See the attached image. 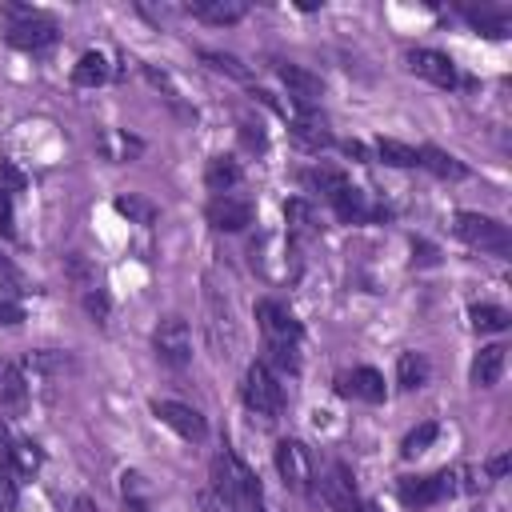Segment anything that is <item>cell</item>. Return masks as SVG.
Instances as JSON below:
<instances>
[{
	"label": "cell",
	"instance_id": "1",
	"mask_svg": "<svg viewBox=\"0 0 512 512\" xmlns=\"http://www.w3.org/2000/svg\"><path fill=\"white\" fill-rule=\"evenodd\" d=\"M212 492L220 500V512H264L260 484L232 448H220L212 456Z\"/></svg>",
	"mask_w": 512,
	"mask_h": 512
},
{
	"label": "cell",
	"instance_id": "2",
	"mask_svg": "<svg viewBox=\"0 0 512 512\" xmlns=\"http://www.w3.org/2000/svg\"><path fill=\"white\" fill-rule=\"evenodd\" d=\"M240 396H244V404H248L256 416H264V420H276V416L284 412V388H280L276 372H272L264 360H252V364H248L244 384H240Z\"/></svg>",
	"mask_w": 512,
	"mask_h": 512
},
{
	"label": "cell",
	"instance_id": "3",
	"mask_svg": "<svg viewBox=\"0 0 512 512\" xmlns=\"http://www.w3.org/2000/svg\"><path fill=\"white\" fill-rule=\"evenodd\" d=\"M456 236L480 252H496V256H508L512 252V232L508 224H500L496 216H484V212H456Z\"/></svg>",
	"mask_w": 512,
	"mask_h": 512
},
{
	"label": "cell",
	"instance_id": "4",
	"mask_svg": "<svg viewBox=\"0 0 512 512\" xmlns=\"http://www.w3.org/2000/svg\"><path fill=\"white\" fill-rule=\"evenodd\" d=\"M272 460H276L280 480H284L292 492L308 496V492L316 488V460H312V452H308L300 440H280Z\"/></svg>",
	"mask_w": 512,
	"mask_h": 512
},
{
	"label": "cell",
	"instance_id": "5",
	"mask_svg": "<svg viewBox=\"0 0 512 512\" xmlns=\"http://www.w3.org/2000/svg\"><path fill=\"white\" fill-rule=\"evenodd\" d=\"M152 348L168 368H184L192 360V332L184 324V316H164L152 328Z\"/></svg>",
	"mask_w": 512,
	"mask_h": 512
},
{
	"label": "cell",
	"instance_id": "6",
	"mask_svg": "<svg viewBox=\"0 0 512 512\" xmlns=\"http://www.w3.org/2000/svg\"><path fill=\"white\" fill-rule=\"evenodd\" d=\"M316 484H320V496H324V504H328L332 512H376L372 504H364V500L356 496L352 472H348L344 464H328Z\"/></svg>",
	"mask_w": 512,
	"mask_h": 512
},
{
	"label": "cell",
	"instance_id": "7",
	"mask_svg": "<svg viewBox=\"0 0 512 512\" xmlns=\"http://www.w3.org/2000/svg\"><path fill=\"white\" fill-rule=\"evenodd\" d=\"M456 492V476L444 468V472H432V476H404L400 480V500L408 508H428V504H440Z\"/></svg>",
	"mask_w": 512,
	"mask_h": 512
},
{
	"label": "cell",
	"instance_id": "8",
	"mask_svg": "<svg viewBox=\"0 0 512 512\" xmlns=\"http://www.w3.org/2000/svg\"><path fill=\"white\" fill-rule=\"evenodd\" d=\"M256 320L268 344H300V320L280 300H256Z\"/></svg>",
	"mask_w": 512,
	"mask_h": 512
},
{
	"label": "cell",
	"instance_id": "9",
	"mask_svg": "<svg viewBox=\"0 0 512 512\" xmlns=\"http://www.w3.org/2000/svg\"><path fill=\"white\" fill-rule=\"evenodd\" d=\"M8 44L12 48H24V52H44L48 44H56V24L48 20V16H40V12H24V16H16V24L8 28Z\"/></svg>",
	"mask_w": 512,
	"mask_h": 512
},
{
	"label": "cell",
	"instance_id": "10",
	"mask_svg": "<svg viewBox=\"0 0 512 512\" xmlns=\"http://www.w3.org/2000/svg\"><path fill=\"white\" fill-rule=\"evenodd\" d=\"M152 416L160 420V424H168L176 436H184V440H204L208 436V424H204V416L196 412V408H188V404H180V400H156L152 404Z\"/></svg>",
	"mask_w": 512,
	"mask_h": 512
},
{
	"label": "cell",
	"instance_id": "11",
	"mask_svg": "<svg viewBox=\"0 0 512 512\" xmlns=\"http://www.w3.org/2000/svg\"><path fill=\"white\" fill-rule=\"evenodd\" d=\"M252 216H256V208L244 196L224 192V196H212L208 200V224L220 228V232H244L252 224Z\"/></svg>",
	"mask_w": 512,
	"mask_h": 512
},
{
	"label": "cell",
	"instance_id": "12",
	"mask_svg": "<svg viewBox=\"0 0 512 512\" xmlns=\"http://www.w3.org/2000/svg\"><path fill=\"white\" fill-rule=\"evenodd\" d=\"M408 72H416L420 80H428L436 88H452L456 84V64L436 48H412L408 52Z\"/></svg>",
	"mask_w": 512,
	"mask_h": 512
},
{
	"label": "cell",
	"instance_id": "13",
	"mask_svg": "<svg viewBox=\"0 0 512 512\" xmlns=\"http://www.w3.org/2000/svg\"><path fill=\"white\" fill-rule=\"evenodd\" d=\"M276 72H280V84L288 88V96H292L300 108H312V104L324 96V80H320L312 68H304V64H280Z\"/></svg>",
	"mask_w": 512,
	"mask_h": 512
},
{
	"label": "cell",
	"instance_id": "14",
	"mask_svg": "<svg viewBox=\"0 0 512 512\" xmlns=\"http://www.w3.org/2000/svg\"><path fill=\"white\" fill-rule=\"evenodd\" d=\"M336 392L340 396H352V400H368V404H380L384 400V376L368 364L352 368V372H340L336 376Z\"/></svg>",
	"mask_w": 512,
	"mask_h": 512
},
{
	"label": "cell",
	"instance_id": "15",
	"mask_svg": "<svg viewBox=\"0 0 512 512\" xmlns=\"http://www.w3.org/2000/svg\"><path fill=\"white\" fill-rule=\"evenodd\" d=\"M288 132H292V140H296L300 148H308V152H324V148H332V132H328V124H324L312 108H304V112L288 124Z\"/></svg>",
	"mask_w": 512,
	"mask_h": 512
},
{
	"label": "cell",
	"instance_id": "16",
	"mask_svg": "<svg viewBox=\"0 0 512 512\" xmlns=\"http://www.w3.org/2000/svg\"><path fill=\"white\" fill-rule=\"evenodd\" d=\"M416 164H420V168H428V172H432V176H440V180H464V176H468V164H464V160H456L452 152L436 148V144L416 148Z\"/></svg>",
	"mask_w": 512,
	"mask_h": 512
},
{
	"label": "cell",
	"instance_id": "17",
	"mask_svg": "<svg viewBox=\"0 0 512 512\" xmlns=\"http://www.w3.org/2000/svg\"><path fill=\"white\" fill-rule=\"evenodd\" d=\"M188 12L204 24H236V20H244L248 4L244 0H192Z\"/></svg>",
	"mask_w": 512,
	"mask_h": 512
},
{
	"label": "cell",
	"instance_id": "18",
	"mask_svg": "<svg viewBox=\"0 0 512 512\" xmlns=\"http://www.w3.org/2000/svg\"><path fill=\"white\" fill-rule=\"evenodd\" d=\"M332 208H336V216L344 220V224H364V220H372V216H380L376 208H368V196L360 192V188H352V184H344L332 200H328Z\"/></svg>",
	"mask_w": 512,
	"mask_h": 512
},
{
	"label": "cell",
	"instance_id": "19",
	"mask_svg": "<svg viewBox=\"0 0 512 512\" xmlns=\"http://www.w3.org/2000/svg\"><path fill=\"white\" fill-rule=\"evenodd\" d=\"M504 344H484L480 352H476V360H472V384L476 388H492L496 380H500V372H504Z\"/></svg>",
	"mask_w": 512,
	"mask_h": 512
},
{
	"label": "cell",
	"instance_id": "20",
	"mask_svg": "<svg viewBox=\"0 0 512 512\" xmlns=\"http://www.w3.org/2000/svg\"><path fill=\"white\" fill-rule=\"evenodd\" d=\"M24 404H28V384H24V372H20L12 360H0V408L20 412Z\"/></svg>",
	"mask_w": 512,
	"mask_h": 512
},
{
	"label": "cell",
	"instance_id": "21",
	"mask_svg": "<svg viewBox=\"0 0 512 512\" xmlns=\"http://www.w3.org/2000/svg\"><path fill=\"white\" fill-rule=\"evenodd\" d=\"M204 184H208V192H216V196L232 192V188L240 184V164H236L232 156H212L208 168H204Z\"/></svg>",
	"mask_w": 512,
	"mask_h": 512
},
{
	"label": "cell",
	"instance_id": "22",
	"mask_svg": "<svg viewBox=\"0 0 512 512\" xmlns=\"http://www.w3.org/2000/svg\"><path fill=\"white\" fill-rule=\"evenodd\" d=\"M96 148H100V156H104V160L124 164V160H132L144 144H140L136 136H124V132H100V136H96Z\"/></svg>",
	"mask_w": 512,
	"mask_h": 512
},
{
	"label": "cell",
	"instance_id": "23",
	"mask_svg": "<svg viewBox=\"0 0 512 512\" xmlns=\"http://www.w3.org/2000/svg\"><path fill=\"white\" fill-rule=\"evenodd\" d=\"M108 80V60L100 56V52H84L80 60H76V68H72V84L76 88H96V84H104Z\"/></svg>",
	"mask_w": 512,
	"mask_h": 512
},
{
	"label": "cell",
	"instance_id": "24",
	"mask_svg": "<svg viewBox=\"0 0 512 512\" xmlns=\"http://www.w3.org/2000/svg\"><path fill=\"white\" fill-rule=\"evenodd\" d=\"M396 380H400V388H424L428 384V360L420 356V352H400V360H396Z\"/></svg>",
	"mask_w": 512,
	"mask_h": 512
},
{
	"label": "cell",
	"instance_id": "25",
	"mask_svg": "<svg viewBox=\"0 0 512 512\" xmlns=\"http://www.w3.org/2000/svg\"><path fill=\"white\" fill-rule=\"evenodd\" d=\"M120 500H124V512H148V488H144L140 472L120 476Z\"/></svg>",
	"mask_w": 512,
	"mask_h": 512
},
{
	"label": "cell",
	"instance_id": "26",
	"mask_svg": "<svg viewBox=\"0 0 512 512\" xmlns=\"http://www.w3.org/2000/svg\"><path fill=\"white\" fill-rule=\"evenodd\" d=\"M376 156H380L384 164H392V168H412V164H416V148H412V144H400V140H392V136H380V140H376Z\"/></svg>",
	"mask_w": 512,
	"mask_h": 512
},
{
	"label": "cell",
	"instance_id": "27",
	"mask_svg": "<svg viewBox=\"0 0 512 512\" xmlns=\"http://www.w3.org/2000/svg\"><path fill=\"white\" fill-rule=\"evenodd\" d=\"M284 220H288V228H292L296 236H312V232H316V212H312L308 200H288V204H284Z\"/></svg>",
	"mask_w": 512,
	"mask_h": 512
},
{
	"label": "cell",
	"instance_id": "28",
	"mask_svg": "<svg viewBox=\"0 0 512 512\" xmlns=\"http://www.w3.org/2000/svg\"><path fill=\"white\" fill-rule=\"evenodd\" d=\"M508 312L500 304H472V328L476 332H504L508 328Z\"/></svg>",
	"mask_w": 512,
	"mask_h": 512
},
{
	"label": "cell",
	"instance_id": "29",
	"mask_svg": "<svg viewBox=\"0 0 512 512\" xmlns=\"http://www.w3.org/2000/svg\"><path fill=\"white\" fill-rule=\"evenodd\" d=\"M8 468H16L20 476H32L40 472V452L32 440H12V452H8Z\"/></svg>",
	"mask_w": 512,
	"mask_h": 512
},
{
	"label": "cell",
	"instance_id": "30",
	"mask_svg": "<svg viewBox=\"0 0 512 512\" xmlns=\"http://www.w3.org/2000/svg\"><path fill=\"white\" fill-rule=\"evenodd\" d=\"M116 212L128 216L132 224H152L156 220V204L144 196H116Z\"/></svg>",
	"mask_w": 512,
	"mask_h": 512
},
{
	"label": "cell",
	"instance_id": "31",
	"mask_svg": "<svg viewBox=\"0 0 512 512\" xmlns=\"http://www.w3.org/2000/svg\"><path fill=\"white\" fill-rule=\"evenodd\" d=\"M304 184H312L316 192H324V196L332 200L348 180H344V172H336V168H312V172H304Z\"/></svg>",
	"mask_w": 512,
	"mask_h": 512
},
{
	"label": "cell",
	"instance_id": "32",
	"mask_svg": "<svg viewBox=\"0 0 512 512\" xmlns=\"http://www.w3.org/2000/svg\"><path fill=\"white\" fill-rule=\"evenodd\" d=\"M464 16H468L484 36H492V40L508 32V20H504V16H496V12H488V8H464Z\"/></svg>",
	"mask_w": 512,
	"mask_h": 512
},
{
	"label": "cell",
	"instance_id": "33",
	"mask_svg": "<svg viewBox=\"0 0 512 512\" xmlns=\"http://www.w3.org/2000/svg\"><path fill=\"white\" fill-rule=\"evenodd\" d=\"M200 60H204L208 68H216V72H228V76H236V80H248V68H244L232 52H212V48H204Z\"/></svg>",
	"mask_w": 512,
	"mask_h": 512
},
{
	"label": "cell",
	"instance_id": "34",
	"mask_svg": "<svg viewBox=\"0 0 512 512\" xmlns=\"http://www.w3.org/2000/svg\"><path fill=\"white\" fill-rule=\"evenodd\" d=\"M436 436H440V428H436V424L428 420V424H420V428H412V432L404 436L400 452H404V456H420V452H424V448H428V444H432Z\"/></svg>",
	"mask_w": 512,
	"mask_h": 512
},
{
	"label": "cell",
	"instance_id": "35",
	"mask_svg": "<svg viewBox=\"0 0 512 512\" xmlns=\"http://www.w3.org/2000/svg\"><path fill=\"white\" fill-rule=\"evenodd\" d=\"M80 300H84V308H88V316H92L96 324L108 320V296H104V288L88 284V288H80Z\"/></svg>",
	"mask_w": 512,
	"mask_h": 512
},
{
	"label": "cell",
	"instance_id": "36",
	"mask_svg": "<svg viewBox=\"0 0 512 512\" xmlns=\"http://www.w3.org/2000/svg\"><path fill=\"white\" fill-rule=\"evenodd\" d=\"M32 372H64L72 360L64 356V352H28V360H24Z\"/></svg>",
	"mask_w": 512,
	"mask_h": 512
},
{
	"label": "cell",
	"instance_id": "37",
	"mask_svg": "<svg viewBox=\"0 0 512 512\" xmlns=\"http://www.w3.org/2000/svg\"><path fill=\"white\" fill-rule=\"evenodd\" d=\"M4 292H24V276L8 256H0V296Z\"/></svg>",
	"mask_w": 512,
	"mask_h": 512
},
{
	"label": "cell",
	"instance_id": "38",
	"mask_svg": "<svg viewBox=\"0 0 512 512\" xmlns=\"http://www.w3.org/2000/svg\"><path fill=\"white\" fill-rule=\"evenodd\" d=\"M0 512H16V484L8 480L4 464H0Z\"/></svg>",
	"mask_w": 512,
	"mask_h": 512
},
{
	"label": "cell",
	"instance_id": "39",
	"mask_svg": "<svg viewBox=\"0 0 512 512\" xmlns=\"http://www.w3.org/2000/svg\"><path fill=\"white\" fill-rule=\"evenodd\" d=\"M0 236H12V192L0 184Z\"/></svg>",
	"mask_w": 512,
	"mask_h": 512
},
{
	"label": "cell",
	"instance_id": "40",
	"mask_svg": "<svg viewBox=\"0 0 512 512\" xmlns=\"http://www.w3.org/2000/svg\"><path fill=\"white\" fill-rule=\"evenodd\" d=\"M20 320H24V308L16 300L0 296V324H20Z\"/></svg>",
	"mask_w": 512,
	"mask_h": 512
},
{
	"label": "cell",
	"instance_id": "41",
	"mask_svg": "<svg viewBox=\"0 0 512 512\" xmlns=\"http://www.w3.org/2000/svg\"><path fill=\"white\" fill-rule=\"evenodd\" d=\"M240 140L248 144V148H264V132H260V124H240Z\"/></svg>",
	"mask_w": 512,
	"mask_h": 512
},
{
	"label": "cell",
	"instance_id": "42",
	"mask_svg": "<svg viewBox=\"0 0 512 512\" xmlns=\"http://www.w3.org/2000/svg\"><path fill=\"white\" fill-rule=\"evenodd\" d=\"M508 468H512V456H508V452H500V456H492V460H488V476H492V480L508 476Z\"/></svg>",
	"mask_w": 512,
	"mask_h": 512
},
{
	"label": "cell",
	"instance_id": "43",
	"mask_svg": "<svg viewBox=\"0 0 512 512\" xmlns=\"http://www.w3.org/2000/svg\"><path fill=\"white\" fill-rule=\"evenodd\" d=\"M0 184H4V188H24V176H20L12 164H0Z\"/></svg>",
	"mask_w": 512,
	"mask_h": 512
},
{
	"label": "cell",
	"instance_id": "44",
	"mask_svg": "<svg viewBox=\"0 0 512 512\" xmlns=\"http://www.w3.org/2000/svg\"><path fill=\"white\" fill-rule=\"evenodd\" d=\"M340 148H344V156H352V160H360V164H364V160H368V148H364V144H360V140H344V144H340Z\"/></svg>",
	"mask_w": 512,
	"mask_h": 512
},
{
	"label": "cell",
	"instance_id": "45",
	"mask_svg": "<svg viewBox=\"0 0 512 512\" xmlns=\"http://www.w3.org/2000/svg\"><path fill=\"white\" fill-rule=\"evenodd\" d=\"M412 252H420V256H416L420 264H436V248H432V244H424V240H416V244H412Z\"/></svg>",
	"mask_w": 512,
	"mask_h": 512
},
{
	"label": "cell",
	"instance_id": "46",
	"mask_svg": "<svg viewBox=\"0 0 512 512\" xmlns=\"http://www.w3.org/2000/svg\"><path fill=\"white\" fill-rule=\"evenodd\" d=\"M8 452H12V436H8V428L0 424V464L8 468Z\"/></svg>",
	"mask_w": 512,
	"mask_h": 512
}]
</instances>
